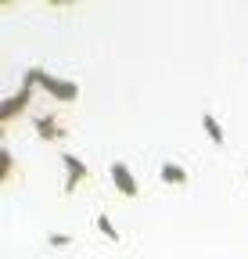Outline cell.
Instances as JSON below:
<instances>
[{
    "label": "cell",
    "mask_w": 248,
    "mask_h": 259,
    "mask_svg": "<svg viewBox=\"0 0 248 259\" xmlns=\"http://www.w3.org/2000/svg\"><path fill=\"white\" fill-rule=\"evenodd\" d=\"M112 184H115V191L119 194H126V198H137L140 194V184H137V177H133V169L126 166V162H112Z\"/></svg>",
    "instance_id": "obj_4"
},
{
    "label": "cell",
    "mask_w": 248,
    "mask_h": 259,
    "mask_svg": "<svg viewBox=\"0 0 248 259\" xmlns=\"http://www.w3.org/2000/svg\"><path fill=\"white\" fill-rule=\"evenodd\" d=\"M97 231H101V234H105L108 241H119V231H115V223H112V220H108L105 212H97Z\"/></svg>",
    "instance_id": "obj_9"
},
{
    "label": "cell",
    "mask_w": 248,
    "mask_h": 259,
    "mask_svg": "<svg viewBox=\"0 0 248 259\" xmlns=\"http://www.w3.org/2000/svg\"><path fill=\"white\" fill-rule=\"evenodd\" d=\"M22 83H33V87H40L47 97H54V101H76L79 97V83H72V79H61V76H51V72H43V69H25V76H22Z\"/></svg>",
    "instance_id": "obj_1"
},
{
    "label": "cell",
    "mask_w": 248,
    "mask_h": 259,
    "mask_svg": "<svg viewBox=\"0 0 248 259\" xmlns=\"http://www.w3.org/2000/svg\"><path fill=\"white\" fill-rule=\"evenodd\" d=\"M11 173H15V158H11L8 148H0V184H8Z\"/></svg>",
    "instance_id": "obj_8"
},
{
    "label": "cell",
    "mask_w": 248,
    "mask_h": 259,
    "mask_svg": "<svg viewBox=\"0 0 248 259\" xmlns=\"http://www.w3.org/2000/svg\"><path fill=\"white\" fill-rule=\"evenodd\" d=\"M33 90H36L33 83H22V87H18L11 97H4V101H0V122L8 126L11 119H18V115L29 108V101H33Z\"/></svg>",
    "instance_id": "obj_2"
},
{
    "label": "cell",
    "mask_w": 248,
    "mask_h": 259,
    "mask_svg": "<svg viewBox=\"0 0 248 259\" xmlns=\"http://www.w3.org/2000/svg\"><path fill=\"white\" fill-rule=\"evenodd\" d=\"M36 137H40V141H61V137H65V130H61L58 115H40V119H36Z\"/></svg>",
    "instance_id": "obj_5"
},
{
    "label": "cell",
    "mask_w": 248,
    "mask_h": 259,
    "mask_svg": "<svg viewBox=\"0 0 248 259\" xmlns=\"http://www.w3.org/2000/svg\"><path fill=\"white\" fill-rule=\"evenodd\" d=\"M159 177H162V184H173V187H183V184H187V169H183L180 162H162Z\"/></svg>",
    "instance_id": "obj_6"
},
{
    "label": "cell",
    "mask_w": 248,
    "mask_h": 259,
    "mask_svg": "<svg viewBox=\"0 0 248 259\" xmlns=\"http://www.w3.org/2000/svg\"><path fill=\"white\" fill-rule=\"evenodd\" d=\"M47 245H51V248H69V245H72V234H65V231H51V234H47Z\"/></svg>",
    "instance_id": "obj_10"
},
{
    "label": "cell",
    "mask_w": 248,
    "mask_h": 259,
    "mask_svg": "<svg viewBox=\"0 0 248 259\" xmlns=\"http://www.w3.org/2000/svg\"><path fill=\"white\" fill-rule=\"evenodd\" d=\"M61 166H65V194H72L86 177H90V166H86V162L79 158V155H61Z\"/></svg>",
    "instance_id": "obj_3"
},
{
    "label": "cell",
    "mask_w": 248,
    "mask_h": 259,
    "mask_svg": "<svg viewBox=\"0 0 248 259\" xmlns=\"http://www.w3.org/2000/svg\"><path fill=\"white\" fill-rule=\"evenodd\" d=\"M202 130H205V137H209L212 144H223V141H227V134H223L220 119H216L212 112H205V115H202Z\"/></svg>",
    "instance_id": "obj_7"
}]
</instances>
